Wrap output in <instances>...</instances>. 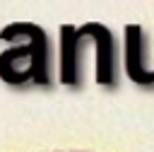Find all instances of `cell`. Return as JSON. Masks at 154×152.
Wrapping results in <instances>:
<instances>
[{"label":"cell","mask_w":154,"mask_h":152,"mask_svg":"<svg viewBox=\"0 0 154 152\" xmlns=\"http://www.w3.org/2000/svg\"><path fill=\"white\" fill-rule=\"evenodd\" d=\"M79 36H91L96 41V82L103 87H111L116 82V43L111 29H106L99 22L82 24L77 29Z\"/></svg>","instance_id":"6da1fadb"},{"label":"cell","mask_w":154,"mask_h":152,"mask_svg":"<svg viewBox=\"0 0 154 152\" xmlns=\"http://www.w3.org/2000/svg\"><path fill=\"white\" fill-rule=\"evenodd\" d=\"M82 36L75 27L63 24L60 27V82L72 87L77 84V48Z\"/></svg>","instance_id":"7a4b0ae2"}]
</instances>
